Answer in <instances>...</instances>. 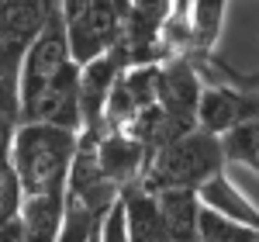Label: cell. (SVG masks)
<instances>
[{
  "label": "cell",
  "mask_w": 259,
  "mask_h": 242,
  "mask_svg": "<svg viewBox=\"0 0 259 242\" xmlns=\"http://www.w3.org/2000/svg\"><path fill=\"white\" fill-rule=\"evenodd\" d=\"M107 215L111 211H97V208L66 194V225H62L59 242H94V235H97V228L104 225Z\"/></svg>",
  "instance_id": "obj_13"
},
{
  "label": "cell",
  "mask_w": 259,
  "mask_h": 242,
  "mask_svg": "<svg viewBox=\"0 0 259 242\" xmlns=\"http://www.w3.org/2000/svg\"><path fill=\"white\" fill-rule=\"evenodd\" d=\"M225 145H221L218 135L204 132V128H194L187 135L173 139L166 149H159L152 159H149V170L142 177V187L149 194H159V190H204L207 183L225 173Z\"/></svg>",
  "instance_id": "obj_3"
},
{
  "label": "cell",
  "mask_w": 259,
  "mask_h": 242,
  "mask_svg": "<svg viewBox=\"0 0 259 242\" xmlns=\"http://www.w3.org/2000/svg\"><path fill=\"white\" fill-rule=\"evenodd\" d=\"M97 152H100V170H104V177L114 183L121 194H124L132 183H142L145 170H149V149H145L139 139H132L128 132H104Z\"/></svg>",
  "instance_id": "obj_8"
},
{
  "label": "cell",
  "mask_w": 259,
  "mask_h": 242,
  "mask_svg": "<svg viewBox=\"0 0 259 242\" xmlns=\"http://www.w3.org/2000/svg\"><path fill=\"white\" fill-rule=\"evenodd\" d=\"M156 197V208L162 215V225L166 232L177 242H200V194L197 190H159L152 194Z\"/></svg>",
  "instance_id": "obj_9"
},
{
  "label": "cell",
  "mask_w": 259,
  "mask_h": 242,
  "mask_svg": "<svg viewBox=\"0 0 259 242\" xmlns=\"http://www.w3.org/2000/svg\"><path fill=\"white\" fill-rule=\"evenodd\" d=\"M204 73L194 59H169L159 62V107L177 128V135H187L200 128V101H204Z\"/></svg>",
  "instance_id": "obj_5"
},
{
  "label": "cell",
  "mask_w": 259,
  "mask_h": 242,
  "mask_svg": "<svg viewBox=\"0 0 259 242\" xmlns=\"http://www.w3.org/2000/svg\"><path fill=\"white\" fill-rule=\"evenodd\" d=\"M104 242H128V222H124V201L111 208V215L104 218Z\"/></svg>",
  "instance_id": "obj_16"
},
{
  "label": "cell",
  "mask_w": 259,
  "mask_h": 242,
  "mask_svg": "<svg viewBox=\"0 0 259 242\" xmlns=\"http://www.w3.org/2000/svg\"><path fill=\"white\" fill-rule=\"evenodd\" d=\"M11 139H14V125L0 114V156H7V152H11Z\"/></svg>",
  "instance_id": "obj_18"
},
{
  "label": "cell",
  "mask_w": 259,
  "mask_h": 242,
  "mask_svg": "<svg viewBox=\"0 0 259 242\" xmlns=\"http://www.w3.org/2000/svg\"><path fill=\"white\" fill-rule=\"evenodd\" d=\"M59 14V0H0V114L21 125V66L45 24Z\"/></svg>",
  "instance_id": "obj_2"
},
{
  "label": "cell",
  "mask_w": 259,
  "mask_h": 242,
  "mask_svg": "<svg viewBox=\"0 0 259 242\" xmlns=\"http://www.w3.org/2000/svg\"><path fill=\"white\" fill-rule=\"evenodd\" d=\"M200 242H259V232L204 208L200 211Z\"/></svg>",
  "instance_id": "obj_15"
},
{
  "label": "cell",
  "mask_w": 259,
  "mask_h": 242,
  "mask_svg": "<svg viewBox=\"0 0 259 242\" xmlns=\"http://www.w3.org/2000/svg\"><path fill=\"white\" fill-rule=\"evenodd\" d=\"M225 11L228 0H194L190 7V21H194V45H190V59L204 62L214 56V45L225 28Z\"/></svg>",
  "instance_id": "obj_12"
},
{
  "label": "cell",
  "mask_w": 259,
  "mask_h": 242,
  "mask_svg": "<svg viewBox=\"0 0 259 242\" xmlns=\"http://www.w3.org/2000/svg\"><path fill=\"white\" fill-rule=\"evenodd\" d=\"M159 104V62L128 66L107 101V132H124L132 121Z\"/></svg>",
  "instance_id": "obj_7"
},
{
  "label": "cell",
  "mask_w": 259,
  "mask_h": 242,
  "mask_svg": "<svg viewBox=\"0 0 259 242\" xmlns=\"http://www.w3.org/2000/svg\"><path fill=\"white\" fill-rule=\"evenodd\" d=\"M200 204L211 208V211H218V215H225V218H232V222L249 225V228L259 232V208L242 194L235 183L228 180V173L214 177V180L200 190Z\"/></svg>",
  "instance_id": "obj_11"
},
{
  "label": "cell",
  "mask_w": 259,
  "mask_h": 242,
  "mask_svg": "<svg viewBox=\"0 0 259 242\" xmlns=\"http://www.w3.org/2000/svg\"><path fill=\"white\" fill-rule=\"evenodd\" d=\"M128 69L124 49H114L100 59L80 66V114H83V132H107V101L118 87L121 73ZM80 132V135H83Z\"/></svg>",
  "instance_id": "obj_6"
},
{
  "label": "cell",
  "mask_w": 259,
  "mask_h": 242,
  "mask_svg": "<svg viewBox=\"0 0 259 242\" xmlns=\"http://www.w3.org/2000/svg\"><path fill=\"white\" fill-rule=\"evenodd\" d=\"M80 62L73 59V49H69V31H66V21L62 11L45 24V31L38 35V42L28 49L24 66H21V118L31 104H38L56 83Z\"/></svg>",
  "instance_id": "obj_4"
},
{
  "label": "cell",
  "mask_w": 259,
  "mask_h": 242,
  "mask_svg": "<svg viewBox=\"0 0 259 242\" xmlns=\"http://www.w3.org/2000/svg\"><path fill=\"white\" fill-rule=\"evenodd\" d=\"M221 145H225L228 166H245V170L259 173V118L239 125L235 132H228L221 139Z\"/></svg>",
  "instance_id": "obj_14"
},
{
  "label": "cell",
  "mask_w": 259,
  "mask_h": 242,
  "mask_svg": "<svg viewBox=\"0 0 259 242\" xmlns=\"http://www.w3.org/2000/svg\"><path fill=\"white\" fill-rule=\"evenodd\" d=\"M124 222H128V242H177L166 225H162V215L156 208V197L142 187V183H132L124 194Z\"/></svg>",
  "instance_id": "obj_10"
},
{
  "label": "cell",
  "mask_w": 259,
  "mask_h": 242,
  "mask_svg": "<svg viewBox=\"0 0 259 242\" xmlns=\"http://www.w3.org/2000/svg\"><path fill=\"white\" fill-rule=\"evenodd\" d=\"M76 149H80V132L41 121H21L11 139V166L24 187V197L66 194Z\"/></svg>",
  "instance_id": "obj_1"
},
{
  "label": "cell",
  "mask_w": 259,
  "mask_h": 242,
  "mask_svg": "<svg viewBox=\"0 0 259 242\" xmlns=\"http://www.w3.org/2000/svg\"><path fill=\"white\" fill-rule=\"evenodd\" d=\"M0 242H24V225H21V218L0 228Z\"/></svg>",
  "instance_id": "obj_17"
}]
</instances>
